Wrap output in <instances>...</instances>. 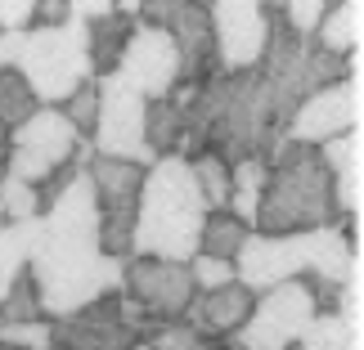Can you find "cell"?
Returning a JSON list of instances; mask_svg holds the SVG:
<instances>
[{"mask_svg": "<svg viewBox=\"0 0 364 350\" xmlns=\"http://www.w3.org/2000/svg\"><path fill=\"white\" fill-rule=\"evenodd\" d=\"M100 117H95V135H90V148L100 158H117V162H139V166H153L149 148H144V94H135L126 81L113 77H100Z\"/></svg>", "mask_w": 364, "mask_h": 350, "instance_id": "9", "label": "cell"}, {"mask_svg": "<svg viewBox=\"0 0 364 350\" xmlns=\"http://www.w3.org/2000/svg\"><path fill=\"white\" fill-rule=\"evenodd\" d=\"M9 148H14V131H9V126H0V180L9 175Z\"/></svg>", "mask_w": 364, "mask_h": 350, "instance_id": "35", "label": "cell"}, {"mask_svg": "<svg viewBox=\"0 0 364 350\" xmlns=\"http://www.w3.org/2000/svg\"><path fill=\"white\" fill-rule=\"evenodd\" d=\"M41 319H46V310H41L36 278H32V270H23L9 283V292L0 297V324H41Z\"/></svg>", "mask_w": 364, "mask_h": 350, "instance_id": "24", "label": "cell"}, {"mask_svg": "<svg viewBox=\"0 0 364 350\" xmlns=\"http://www.w3.org/2000/svg\"><path fill=\"white\" fill-rule=\"evenodd\" d=\"M203 220H207V207H203L198 185L189 175V162L185 158H158L144 171V189H139L131 256L189 265L198 256Z\"/></svg>", "mask_w": 364, "mask_h": 350, "instance_id": "4", "label": "cell"}, {"mask_svg": "<svg viewBox=\"0 0 364 350\" xmlns=\"http://www.w3.org/2000/svg\"><path fill=\"white\" fill-rule=\"evenodd\" d=\"M207 18H212L220 72H243V67L261 63V54H265V5L261 0H212Z\"/></svg>", "mask_w": 364, "mask_h": 350, "instance_id": "12", "label": "cell"}, {"mask_svg": "<svg viewBox=\"0 0 364 350\" xmlns=\"http://www.w3.org/2000/svg\"><path fill=\"white\" fill-rule=\"evenodd\" d=\"M0 346L50 350V319H41V324H0Z\"/></svg>", "mask_w": 364, "mask_h": 350, "instance_id": "32", "label": "cell"}, {"mask_svg": "<svg viewBox=\"0 0 364 350\" xmlns=\"http://www.w3.org/2000/svg\"><path fill=\"white\" fill-rule=\"evenodd\" d=\"M0 350H18V346H0Z\"/></svg>", "mask_w": 364, "mask_h": 350, "instance_id": "37", "label": "cell"}, {"mask_svg": "<svg viewBox=\"0 0 364 350\" xmlns=\"http://www.w3.org/2000/svg\"><path fill=\"white\" fill-rule=\"evenodd\" d=\"M315 301L311 292H306L301 278H292V283H279L270 292H261L257 301H252V315L247 324L234 332V346L239 350H292L301 341V332L311 328L315 319Z\"/></svg>", "mask_w": 364, "mask_h": 350, "instance_id": "8", "label": "cell"}, {"mask_svg": "<svg viewBox=\"0 0 364 350\" xmlns=\"http://www.w3.org/2000/svg\"><path fill=\"white\" fill-rule=\"evenodd\" d=\"M346 216L333 202V175L319 148L284 139L265 158V189L257 202L252 234L265 238H288V234H311V229H338Z\"/></svg>", "mask_w": 364, "mask_h": 350, "instance_id": "2", "label": "cell"}, {"mask_svg": "<svg viewBox=\"0 0 364 350\" xmlns=\"http://www.w3.org/2000/svg\"><path fill=\"white\" fill-rule=\"evenodd\" d=\"M346 131H360V77L333 81V86L306 94L288 121V139L311 148H324L328 139H338Z\"/></svg>", "mask_w": 364, "mask_h": 350, "instance_id": "14", "label": "cell"}, {"mask_svg": "<svg viewBox=\"0 0 364 350\" xmlns=\"http://www.w3.org/2000/svg\"><path fill=\"white\" fill-rule=\"evenodd\" d=\"M36 94L27 90V81L18 77V67H0V126L18 131V126L36 113Z\"/></svg>", "mask_w": 364, "mask_h": 350, "instance_id": "25", "label": "cell"}, {"mask_svg": "<svg viewBox=\"0 0 364 350\" xmlns=\"http://www.w3.org/2000/svg\"><path fill=\"white\" fill-rule=\"evenodd\" d=\"M189 175L198 185V198H203L207 212H225L230 207V166L220 158H193Z\"/></svg>", "mask_w": 364, "mask_h": 350, "instance_id": "26", "label": "cell"}, {"mask_svg": "<svg viewBox=\"0 0 364 350\" xmlns=\"http://www.w3.org/2000/svg\"><path fill=\"white\" fill-rule=\"evenodd\" d=\"M68 18V0H36V27H59Z\"/></svg>", "mask_w": 364, "mask_h": 350, "instance_id": "34", "label": "cell"}, {"mask_svg": "<svg viewBox=\"0 0 364 350\" xmlns=\"http://www.w3.org/2000/svg\"><path fill=\"white\" fill-rule=\"evenodd\" d=\"M135 346L139 337L126 328L117 292L90 301L86 310L68 319H50V350H135Z\"/></svg>", "mask_w": 364, "mask_h": 350, "instance_id": "15", "label": "cell"}, {"mask_svg": "<svg viewBox=\"0 0 364 350\" xmlns=\"http://www.w3.org/2000/svg\"><path fill=\"white\" fill-rule=\"evenodd\" d=\"M36 0H0V32H32Z\"/></svg>", "mask_w": 364, "mask_h": 350, "instance_id": "33", "label": "cell"}, {"mask_svg": "<svg viewBox=\"0 0 364 350\" xmlns=\"http://www.w3.org/2000/svg\"><path fill=\"white\" fill-rule=\"evenodd\" d=\"M292 350H360V328H351L342 315H315Z\"/></svg>", "mask_w": 364, "mask_h": 350, "instance_id": "23", "label": "cell"}, {"mask_svg": "<svg viewBox=\"0 0 364 350\" xmlns=\"http://www.w3.org/2000/svg\"><path fill=\"white\" fill-rule=\"evenodd\" d=\"M247 238H252V229L243 220H234L230 212H207L203 234H198V251L203 256H216V261H234Z\"/></svg>", "mask_w": 364, "mask_h": 350, "instance_id": "21", "label": "cell"}, {"mask_svg": "<svg viewBox=\"0 0 364 350\" xmlns=\"http://www.w3.org/2000/svg\"><path fill=\"white\" fill-rule=\"evenodd\" d=\"M0 225H5V202H0Z\"/></svg>", "mask_w": 364, "mask_h": 350, "instance_id": "36", "label": "cell"}, {"mask_svg": "<svg viewBox=\"0 0 364 350\" xmlns=\"http://www.w3.org/2000/svg\"><path fill=\"white\" fill-rule=\"evenodd\" d=\"M117 292L126 301H135L153 324H176V319H185L189 301L198 297V292H193V278H189V265L153 261V256H126Z\"/></svg>", "mask_w": 364, "mask_h": 350, "instance_id": "11", "label": "cell"}, {"mask_svg": "<svg viewBox=\"0 0 364 350\" xmlns=\"http://www.w3.org/2000/svg\"><path fill=\"white\" fill-rule=\"evenodd\" d=\"M360 32H364V5L360 0H338L315 27V45L324 54L351 59V54H360Z\"/></svg>", "mask_w": 364, "mask_h": 350, "instance_id": "19", "label": "cell"}, {"mask_svg": "<svg viewBox=\"0 0 364 350\" xmlns=\"http://www.w3.org/2000/svg\"><path fill=\"white\" fill-rule=\"evenodd\" d=\"M27 270L36 278L46 319H68L122 288V261L100 251V216L86 171L50 212L36 216Z\"/></svg>", "mask_w": 364, "mask_h": 350, "instance_id": "1", "label": "cell"}, {"mask_svg": "<svg viewBox=\"0 0 364 350\" xmlns=\"http://www.w3.org/2000/svg\"><path fill=\"white\" fill-rule=\"evenodd\" d=\"M135 27H139V0H122L108 18L86 23V63H90L95 81L117 72L122 50H126V40L135 36Z\"/></svg>", "mask_w": 364, "mask_h": 350, "instance_id": "18", "label": "cell"}, {"mask_svg": "<svg viewBox=\"0 0 364 350\" xmlns=\"http://www.w3.org/2000/svg\"><path fill=\"white\" fill-rule=\"evenodd\" d=\"M189 278H193V292H216L234 283V261H216V256H193L189 261Z\"/></svg>", "mask_w": 364, "mask_h": 350, "instance_id": "30", "label": "cell"}, {"mask_svg": "<svg viewBox=\"0 0 364 350\" xmlns=\"http://www.w3.org/2000/svg\"><path fill=\"white\" fill-rule=\"evenodd\" d=\"M333 175V202L346 220H360V189H364V131H346L319 148Z\"/></svg>", "mask_w": 364, "mask_h": 350, "instance_id": "17", "label": "cell"}, {"mask_svg": "<svg viewBox=\"0 0 364 350\" xmlns=\"http://www.w3.org/2000/svg\"><path fill=\"white\" fill-rule=\"evenodd\" d=\"M220 350H239V346H220Z\"/></svg>", "mask_w": 364, "mask_h": 350, "instance_id": "38", "label": "cell"}, {"mask_svg": "<svg viewBox=\"0 0 364 350\" xmlns=\"http://www.w3.org/2000/svg\"><path fill=\"white\" fill-rule=\"evenodd\" d=\"M144 171L139 162H117L90 153L86 180L95 193V216H100V251L113 261L131 256V238H135V212H139V189H144Z\"/></svg>", "mask_w": 364, "mask_h": 350, "instance_id": "6", "label": "cell"}, {"mask_svg": "<svg viewBox=\"0 0 364 350\" xmlns=\"http://www.w3.org/2000/svg\"><path fill=\"white\" fill-rule=\"evenodd\" d=\"M18 77L36 94L41 108H59L77 86H86L90 63H86V27L59 23V27H32L23 36L18 54Z\"/></svg>", "mask_w": 364, "mask_h": 350, "instance_id": "5", "label": "cell"}, {"mask_svg": "<svg viewBox=\"0 0 364 350\" xmlns=\"http://www.w3.org/2000/svg\"><path fill=\"white\" fill-rule=\"evenodd\" d=\"M32 238H36V220H27V225H0V297H5L9 283L27 270Z\"/></svg>", "mask_w": 364, "mask_h": 350, "instance_id": "22", "label": "cell"}, {"mask_svg": "<svg viewBox=\"0 0 364 350\" xmlns=\"http://www.w3.org/2000/svg\"><path fill=\"white\" fill-rule=\"evenodd\" d=\"M355 225L360 220H346L338 229H311V234H288V238L252 234L243 243V251L234 256V278H239L252 297L270 292L279 283H292V278H306V274L346 283L360 270Z\"/></svg>", "mask_w": 364, "mask_h": 350, "instance_id": "3", "label": "cell"}, {"mask_svg": "<svg viewBox=\"0 0 364 350\" xmlns=\"http://www.w3.org/2000/svg\"><path fill=\"white\" fill-rule=\"evenodd\" d=\"M324 13H328V0H288V5H279V18L297 36H315V27H319Z\"/></svg>", "mask_w": 364, "mask_h": 350, "instance_id": "31", "label": "cell"}, {"mask_svg": "<svg viewBox=\"0 0 364 350\" xmlns=\"http://www.w3.org/2000/svg\"><path fill=\"white\" fill-rule=\"evenodd\" d=\"M0 202H5V225H27V220H36V216H41V207H36V189H32V185H23V180H14V175L0 180Z\"/></svg>", "mask_w": 364, "mask_h": 350, "instance_id": "29", "label": "cell"}, {"mask_svg": "<svg viewBox=\"0 0 364 350\" xmlns=\"http://www.w3.org/2000/svg\"><path fill=\"white\" fill-rule=\"evenodd\" d=\"M81 144H86V139L63 121L59 108H36V113L14 131L9 175L23 180V185H41L50 171H59L63 162H73Z\"/></svg>", "mask_w": 364, "mask_h": 350, "instance_id": "10", "label": "cell"}, {"mask_svg": "<svg viewBox=\"0 0 364 350\" xmlns=\"http://www.w3.org/2000/svg\"><path fill=\"white\" fill-rule=\"evenodd\" d=\"M117 77H122L135 94H144V99H166V94H176V86H180V54H176V40L166 36L162 27L139 23L135 36L126 40V50H122Z\"/></svg>", "mask_w": 364, "mask_h": 350, "instance_id": "13", "label": "cell"}, {"mask_svg": "<svg viewBox=\"0 0 364 350\" xmlns=\"http://www.w3.org/2000/svg\"><path fill=\"white\" fill-rule=\"evenodd\" d=\"M139 23L162 27L176 40V54H180V86L176 90H198L212 77H220L212 18H207L203 0H139Z\"/></svg>", "mask_w": 364, "mask_h": 350, "instance_id": "7", "label": "cell"}, {"mask_svg": "<svg viewBox=\"0 0 364 350\" xmlns=\"http://www.w3.org/2000/svg\"><path fill=\"white\" fill-rule=\"evenodd\" d=\"M149 350H220L225 341H212V337H203V332H193L185 319H176V324H158L144 337Z\"/></svg>", "mask_w": 364, "mask_h": 350, "instance_id": "28", "label": "cell"}, {"mask_svg": "<svg viewBox=\"0 0 364 350\" xmlns=\"http://www.w3.org/2000/svg\"><path fill=\"white\" fill-rule=\"evenodd\" d=\"M59 113H63V121H68V126H73V131L90 144V135H95V117H100V86H95V81L77 86V90L59 104Z\"/></svg>", "mask_w": 364, "mask_h": 350, "instance_id": "27", "label": "cell"}, {"mask_svg": "<svg viewBox=\"0 0 364 350\" xmlns=\"http://www.w3.org/2000/svg\"><path fill=\"white\" fill-rule=\"evenodd\" d=\"M252 301L257 297L234 278V283L216 288V292H198V297L189 301V310H185V324L193 332H203V337H212V341H225V337H234V332L247 324Z\"/></svg>", "mask_w": 364, "mask_h": 350, "instance_id": "16", "label": "cell"}, {"mask_svg": "<svg viewBox=\"0 0 364 350\" xmlns=\"http://www.w3.org/2000/svg\"><path fill=\"white\" fill-rule=\"evenodd\" d=\"M180 135H185V104L180 94H166V99H149L144 104V148L149 158H176Z\"/></svg>", "mask_w": 364, "mask_h": 350, "instance_id": "20", "label": "cell"}]
</instances>
